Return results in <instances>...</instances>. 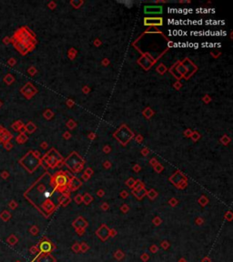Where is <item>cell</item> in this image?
I'll use <instances>...</instances> for the list:
<instances>
[{
    "instance_id": "1",
    "label": "cell",
    "mask_w": 233,
    "mask_h": 262,
    "mask_svg": "<svg viewBox=\"0 0 233 262\" xmlns=\"http://www.w3.org/2000/svg\"><path fill=\"white\" fill-rule=\"evenodd\" d=\"M38 249L43 254H48V253H51L52 251H54L56 249V246L48 238H44L39 242Z\"/></svg>"
},
{
    "instance_id": "2",
    "label": "cell",
    "mask_w": 233,
    "mask_h": 262,
    "mask_svg": "<svg viewBox=\"0 0 233 262\" xmlns=\"http://www.w3.org/2000/svg\"><path fill=\"white\" fill-rule=\"evenodd\" d=\"M109 228L106 224H102L100 227L97 229L96 235L102 241H106L109 238Z\"/></svg>"
},
{
    "instance_id": "3",
    "label": "cell",
    "mask_w": 233,
    "mask_h": 262,
    "mask_svg": "<svg viewBox=\"0 0 233 262\" xmlns=\"http://www.w3.org/2000/svg\"><path fill=\"white\" fill-rule=\"evenodd\" d=\"M72 226H73V227L75 229H77V228H84V229H86V227H87V226H88V223H87V221L83 217H78L76 220L72 222Z\"/></svg>"
},
{
    "instance_id": "4",
    "label": "cell",
    "mask_w": 233,
    "mask_h": 262,
    "mask_svg": "<svg viewBox=\"0 0 233 262\" xmlns=\"http://www.w3.org/2000/svg\"><path fill=\"white\" fill-rule=\"evenodd\" d=\"M56 259L55 257L50 254V253H48V254H42L39 259H37V262H56Z\"/></svg>"
},
{
    "instance_id": "5",
    "label": "cell",
    "mask_w": 233,
    "mask_h": 262,
    "mask_svg": "<svg viewBox=\"0 0 233 262\" xmlns=\"http://www.w3.org/2000/svg\"><path fill=\"white\" fill-rule=\"evenodd\" d=\"M133 194H134V195L136 196V197H137L138 199H141V198H143L144 196L146 195V191H145V189H137V190L134 189V190H133Z\"/></svg>"
},
{
    "instance_id": "6",
    "label": "cell",
    "mask_w": 233,
    "mask_h": 262,
    "mask_svg": "<svg viewBox=\"0 0 233 262\" xmlns=\"http://www.w3.org/2000/svg\"><path fill=\"white\" fill-rule=\"evenodd\" d=\"M114 258H115L117 260L120 261V260H122V259L125 258L124 252H122V250H120V249H118V250L114 253Z\"/></svg>"
},
{
    "instance_id": "7",
    "label": "cell",
    "mask_w": 233,
    "mask_h": 262,
    "mask_svg": "<svg viewBox=\"0 0 233 262\" xmlns=\"http://www.w3.org/2000/svg\"><path fill=\"white\" fill-rule=\"evenodd\" d=\"M79 186H81V183H80L77 179H73L72 182H70L71 190H77V189L79 187Z\"/></svg>"
},
{
    "instance_id": "8",
    "label": "cell",
    "mask_w": 233,
    "mask_h": 262,
    "mask_svg": "<svg viewBox=\"0 0 233 262\" xmlns=\"http://www.w3.org/2000/svg\"><path fill=\"white\" fill-rule=\"evenodd\" d=\"M71 249H72L73 252L79 253L80 252V244L78 242L74 243L73 245H72V247H71Z\"/></svg>"
},
{
    "instance_id": "9",
    "label": "cell",
    "mask_w": 233,
    "mask_h": 262,
    "mask_svg": "<svg viewBox=\"0 0 233 262\" xmlns=\"http://www.w3.org/2000/svg\"><path fill=\"white\" fill-rule=\"evenodd\" d=\"M152 223H153V225L155 227H159L162 223V219L159 217H155L153 218V220H152Z\"/></svg>"
},
{
    "instance_id": "10",
    "label": "cell",
    "mask_w": 233,
    "mask_h": 262,
    "mask_svg": "<svg viewBox=\"0 0 233 262\" xmlns=\"http://www.w3.org/2000/svg\"><path fill=\"white\" fill-rule=\"evenodd\" d=\"M89 249V246L86 242H82L80 244V251L83 253H86Z\"/></svg>"
},
{
    "instance_id": "11",
    "label": "cell",
    "mask_w": 233,
    "mask_h": 262,
    "mask_svg": "<svg viewBox=\"0 0 233 262\" xmlns=\"http://www.w3.org/2000/svg\"><path fill=\"white\" fill-rule=\"evenodd\" d=\"M160 247H161L164 250H167V249H169V248H170V244H169V242L168 241V240H162V241L160 242Z\"/></svg>"
},
{
    "instance_id": "12",
    "label": "cell",
    "mask_w": 233,
    "mask_h": 262,
    "mask_svg": "<svg viewBox=\"0 0 233 262\" xmlns=\"http://www.w3.org/2000/svg\"><path fill=\"white\" fill-rule=\"evenodd\" d=\"M83 201L85 202L86 205L89 204L90 202L92 201V197H91L89 194H86V195L84 196V198H83Z\"/></svg>"
},
{
    "instance_id": "13",
    "label": "cell",
    "mask_w": 233,
    "mask_h": 262,
    "mask_svg": "<svg viewBox=\"0 0 233 262\" xmlns=\"http://www.w3.org/2000/svg\"><path fill=\"white\" fill-rule=\"evenodd\" d=\"M149 259H150L149 255H148L147 253H146V252L143 253V254H142V255L140 256V259H141V260H142L143 262H147L148 260H149Z\"/></svg>"
},
{
    "instance_id": "14",
    "label": "cell",
    "mask_w": 233,
    "mask_h": 262,
    "mask_svg": "<svg viewBox=\"0 0 233 262\" xmlns=\"http://www.w3.org/2000/svg\"><path fill=\"white\" fill-rule=\"evenodd\" d=\"M224 217H225V219L228 221H231L232 220V218H233V214H232V212L231 211H228L226 214H225V216H224Z\"/></svg>"
},
{
    "instance_id": "15",
    "label": "cell",
    "mask_w": 233,
    "mask_h": 262,
    "mask_svg": "<svg viewBox=\"0 0 233 262\" xmlns=\"http://www.w3.org/2000/svg\"><path fill=\"white\" fill-rule=\"evenodd\" d=\"M159 248L157 246V245H151L149 247V251L151 253H153V254H156L159 251Z\"/></svg>"
},
{
    "instance_id": "16",
    "label": "cell",
    "mask_w": 233,
    "mask_h": 262,
    "mask_svg": "<svg viewBox=\"0 0 233 262\" xmlns=\"http://www.w3.org/2000/svg\"><path fill=\"white\" fill-rule=\"evenodd\" d=\"M118 235V231L115 228H110L109 229V238H115Z\"/></svg>"
},
{
    "instance_id": "17",
    "label": "cell",
    "mask_w": 233,
    "mask_h": 262,
    "mask_svg": "<svg viewBox=\"0 0 233 262\" xmlns=\"http://www.w3.org/2000/svg\"><path fill=\"white\" fill-rule=\"evenodd\" d=\"M208 201V198H205L204 196H202V198H201L200 199L198 200V202L200 203V205L202 206V207H204L205 205H207Z\"/></svg>"
},
{
    "instance_id": "18",
    "label": "cell",
    "mask_w": 233,
    "mask_h": 262,
    "mask_svg": "<svg viewBox=\"0 0 233 262\" xmlns=\"http://www.w3.org/2000/svg\"><path fill=\"white\" fill-rule=\"evenodd\" d=\"M203 223H204V219L202 217H197L196 220H195V224L198 225V226H201Z\"/></svg>"
},
{
    "instance_id": "19",
    "label": "cell",
    "mask_w": 233,
    "mask_h": 262,
    "mask_svg": "<svg viewBox=\"0 0 233 262\" xmlns=\"http://www.w3.org/2000/svg\"><path fill=\"white\" fill-rule=\"evenodd\" d=\"M75 230H76V232H77V234L78 236H83L84 233L86 232V229H84V228H77V229Z\"/></svg>"
},
{
    "instance_id": "20",
    "label": "cell",
    "mask_w": 233,
    "mask_h": 262,
    "mask_svg": "<svg viewBox=\"0 0 233 262\" xmlns=\"http://www.w3.org/2000/svg\"><path fill=\"white\" fill-rule=\"evenodd\" d=\"M147 195H148V197H149L151 199H154V198L157 197V192H155L154 190H151V191L148 192V194H147Z\"/></svg>"
},
{
    "instance_id": "21",
    "label": "cell",
    "mask_w": 233,
    "mask_h": 262,
    "mask_svg": "<svg viewBox=\"0 0 233 262\" xmlns=\"http://www.w3.org/2000/svg\"><path fill=\"white\" fill-rule=\"evenodd\" d=\"M82 200H83V198H82V196H80V195H77V197L75 198V201L77 202V204H80Z\"/></svg>"
},
{
    "instance_id": "22",
    "label": "cell",
    "mask_w": 233,
    "mask_h": 262,
    "mask_svg": "<svg viewBox=\"0 0 233 262\" xmlns=\"http://www.w3.org/2000/svg\"><path fill=\"white\" fill-rule=\"evenodd\" d=\"M31 233H32L33 235H37V233H38V228L34 226V227L31 228Z\"/></svg>"
},
{
    "instance_id": "23",
    "label": "cell",
    "mask_w": 233,
    "mask_h": 262,
    "mask_svg": "<svg viewBox=\"0 0 233 262\" xmlns=\"http://www.w3.org/2000/svg\"><path fill=\"white\" fill-rule=\"evenodd\" d=\"M128 207L127 206V205H124V206H122L121 207V211L123 212V213H128Z\"/></svg>"
},
{
    "instance_id": "24",
    "label": "cell",
    "mask_w": 233,
    "mask_h": 262,
    "mask_svg": "<svg viewBox=\"0 0 233 262\" xmlns=\"http://www.w3.org/2000/svg\"><path fill=\"white\" fill-rule=\"evenodd\" d=\"M177 203H178V201H177L176 199H174V198H172V199L169 200V204L171 205L172 207H175L176 205H177Z\"/></svg>"
},
{
    "instance_id": "25",
    "label": "cell",
    "mask_w": 233,
    "mask_h": 262,
    "mask_svg": "<svg viewBox=\"0 0 233 262\" xmlns=\"http://www.w3.org/2000/svg\"><path fill=\"white\" fill-rule=\"evenodd\" d=\"M109 205L107 204V203H103V205L101 206V208H102L103 210H105V211L108 210V209H109Z\"/></svg>"
},
{
    "instance_id": "26",
    "label": "cell",
    "mask_w": 233,
    "mask_h": 262,
    "mask_svg": "<svg viewBox=\"0 0 233 262\" xmlns=\"http://www.w3.org/2000/svg\"><path fill=\"white\" fill-rule=\"evenodd\" d=\"M201 262H211V259L208 257H204L203 259H201Z\"/></svg>"
},
{
    "instance_id": "27",
    "label": "cell",
    "mask_w": 233,
    "mask_h": 262,
    "mask_svg": "<svg viewBox=\"0 0 233 262\" xmlns=\"http://www.w3.org/2000/svg\"><path fill=\"white\" fill-rule=\"evenodd\" d=\"M38 251V248L37 247H33L32 249H31V252L32 253H37Z\"/></svg>"
},
{
    "instance_id": "28",
    "label": "cell",
    "mask_w": 233,
    "mask_h": 262,
    "mask_svg": "<svg viewBox=\"0 0 233 262\" xmlns=\"http://www.w3.org/2000/svg\"><path fill=\"white\" fill-rule=\"evenodd\" d=\"M127 184H128V185L129 186V187H131V186H133V185H134V181H133V179H129V180H128V183H127Z\"/></svg>"
},
{
    "instance_id": "29",
    "label": "cell",
    "mask_w": 233,
    "mask_h": 262,
    "mask_svg": "<svg viewBox=\"0 0 233 262\" xmlns=\"http://www.w3.org/2000/svg\"><path fill=\"white\" fill-rule=\"evenodd\" d=\"M121 196H122V198H127V196H128V194H127V192H122Z\"/></svg>"
},
{
    "instance_id": "30",
    "label": "cell",
    "mask_w": 233,
    "mask_h": 262,
    "mask_svg": "<svg viewBox=\"0 0 233 262\" xmlns=\"http://www.w3.org/2000/svg\"><path fill=\"white\" fill-rule=\"evenodd\" d=\"M179 262H187V260H186L184 258H181V259H179Z\"/></svg>"
},
{
    "instance_id": "31",
    "label": "cell",
    "mask_w": 233,
    "mask_h": 262,
    "mask_svg": "<svg viewBox=\"0 0 233 262\" xmlns=\"http://www.w3.org/2000/svg\"><path fill=\"white\" fill-rule=\"evenodd\" d=\"M98 196H103V194H104V192H103V191H99L98 193Z\"/></svg>"
}]
</instances>
